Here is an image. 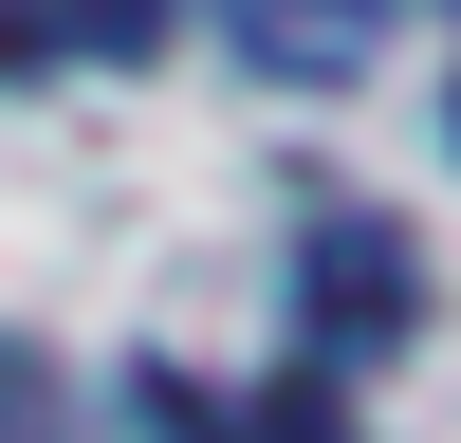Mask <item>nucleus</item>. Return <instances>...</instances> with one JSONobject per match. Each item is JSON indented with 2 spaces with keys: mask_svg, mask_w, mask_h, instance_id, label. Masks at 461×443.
Returning a JSON list of instances; mask_svg holds the SVG:
<instances>
[{
  "mask_svg": "<svg viewBox=\"0 0 461 443\" xmlns=\"http://www.w3.org/2000/svg\"><path fill=\"white\" fill-rule=\"evenodd\" d=\"M406 314H425V258H406L388 203H314V222H295V351H314V369L406 351Z\"/></svg>",
  "mask_w": 461,
  "mask_h": 443,
  "instance_id": "nucleus-1",
  "label": "nucleus"
},
{
  "mask_svg": "<svg viewBox=\"0 0 461 443\" xmlns=\"http://www.w3.org/2000/svg\"><path fill=\"white\" fill-rule=\"evenodd\" d=\"M221 19H240V56L277 74V93H351V74L388 56L406 0H221Z\"/></svg>",
  "mask_w": 461,
  "mask_h": 443,
  "instance_id": "nucleus-2",
  "label": "nucleus"
},
{
  "mask_svg": "<svg viewBox=\"0 0 461 443\" xmlns=\"http://www.w3.org/2000/svg\"><path fill=\"white\" fill-rule=\"evenodd\" d=\"M167 0H0V74H56V56H148Z\"/></svg>",
  "mask_w": 461,
  "mask_h": 443,
  "instance_id": "nucleus-3",
  "label": "nucleus"
},
{
  "mask_svg": "<svg viewBox=\"0 0 461 443\" xmlns=\"http://www.w3.org/2000/svg\"><path fill=\"white\" fill-rule=\"evenodd\" d=\"M0 443H74V388L19 351V332H0Z\"/></svg>",
  "mask_w": 461,
  "mask_h": 443,
  "instance_id": "nucleus-4",
  "label": "nucleus"
},
{
  "mask_svg": "<svg viewBox=\"0 0 461 443\" xmlns=\"http://www.w3.org/2000/svg\"><path fill=\"white\" fill-rule=\"evenodd\" d=\"M167 425H203V406H167ZM203 443H351V425H332V388H277V406H240V425H203Z\"/></svg>",
  "mask_w": 461,
  "mask_h": 443,
  "instance_id": "nucleus-5",
  "label": "nucleus"
}]
</instances>
